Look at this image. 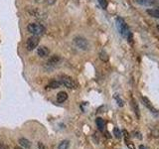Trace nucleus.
<instances>
[{"label": "nucleus", "mask_w": 159, "mask_h": 149, "mask_svg": "<svg viewBox=\"0 0 159 149\" xmlns=\"http://www.w3.org/2000/svg\"><path fill=\"white\" fill-rule=\"evenodd\" d=\"M131 107L133 108V111H134V113L136 114V116L140 117V111H139V107H138V104H137V102L134 101V99H131Z\"/></svg>", "instance_id": "13"}, {"label": "nucleus", "mask_w": 159, "mask_h": 149, "mask_svg": "<svg viewBox=\"0 0 159 149\" xmlns=\"http://www.w3.org/2000/svg\"><path fill=\"white\" fill-rule=\"evenodd\" d=\"M141 101H142V102H143V104L145 105L146 107L148 108L149 110H151L152 112L153 113H157V110H156V108H155L153 105H152V104L150 102V101L147 98H145V97H142L141 98Z\"/></svg>", "instance_id": "8"}, {"label": "nucleus", "mask_w": 159, "mask_h": 149, "mask_svg": "<svg viewBox=\"0 0 159 149\" xmlns=\"http://www.w3.org/2000/svg\"><path fill=\"white\" fill-rule=\"evenodd\" d=\"M39 43H40V39L38 38V36L30 37V38H28L27 42H26V49L28 51H33L34 49L37 48Z\"/></svg>", "instance_id": "4"}, {"label": "nucleus", "mask_w": 159, "mask_h": 149, "mask_svg": "<svg viewBox=\"0 0 159 149\" xmlns=\"http://www.w3.org/2000/svg\"><path fill=\"white\" fill-rule=\"evenodd\" d=\"M113 134H114L115 137L118 138V139L121 137V132H120V130L118 127H115V128L113 129Z\"/></svg>", "instance_id": "18"}, {"label": "nucleus", "mask_w": 159, "mask_h": 149, "mask_svg": "<svg viewBox=\"0 0 159 149\" xmlns=\"http://www.w3.org/2000/svg\"><path fill=\"white\" fill-rule=\"evenodd\" d=\"M134 2L141 6H146V7H153L157 5V0H134Z\"/></svg>", "instance_id": "7"}, {"label": "nucleus", "mask_w": 159, "mask_h": 149, "mask_svg": "<svg viewBox=\"0 0 159 149\" xmlns=\"http://www.w3.org/2000/svg\"><path fill=\"white\" fill-rule=\"evenodd\" d=\"M38 148L39 149H47V147L42 143V142H39V143H38Z\"/></svg>", "instance_id": "21"}, {"label": "nucleus", "mask_w": 159, "mask_h": 149, "mask_svg": "<svg viewBox=\"0 0 159 149\" xmlns=\"http://www.w3.org/2000/svg\"><path fill=\"white\" fill-rule=\"evenodd\" d=\"M74 43H75V45H76L78 48H80L81 50H88L90 47L88 40L81 36L76 37V38L74 39Z\"/></svg>", "instance_id": "3"}, {"label": "nucleus", "mask_w": 159, "mask_h": 149, "mask_svg": "<svg viewBox=\"0 0 159 149\" xmlns=\"http://www.w3.org/2000/svg\"><path fill=\"white\" fill-rule=\"evenodd\" d=\"M99 58H101V60L104 62L108 61V56L107 53H105V51H102L101 53H99Z\"/></svg>", "instance_id": "17"}, {"label": "nucleus", "mask_w": 159, "mask_h": 149, "mask_svg": "<svg viewBox=\"0 0 159 149\" xmlns=\"http://www.w3.org/2000/svg\"><path fill=\"white\" fill-rule=\"evenodd\" d=\"M115 23H116L117 30L119 31L121 36L124 37V38L127 39L130 43H131L132 42V34H131V32H130L129 28H128V26H127V24L125 23V21H124L121 17H117L116 20H115Z\"/></svg>", "instance_id": "1"}, {"label": "nucleus", "mask_w": 159, "mask_h": 149, "mask_svg": "<svg viewBox=\"0 0 159 149\" xmlns=\"http://www.w3.org/2000/svg\"><path fill=\"white\" fill-rule=\"evenodd\" d=\"M69 145H70V142L67 141V140H64V141H62L61 143H60L58 149H68Z\"/></svg>", "instance_id": "16"}, {"label": "nucleus", "mask_w": 159, "mask_h": 149, "mask_svg": "<svg viewBox=\"0 0 159 149\" xmlns=\"http://www.w3.org/2000/svg\"><path fill=\"white\" fill-rule=\"evenodd\" d=\"M114 98H115V99H116V101H117V102H118V105H119V107H122V105H123V101H121L120 98H118L117 95H115Z\"/></svg>", "instance_id": "20"}, {"label": "nucleus", "mask_w": 159, "mask_h": 149, "mask_svg": "<svg viewBox=\"0 0 159 149\" xmlns=\"http://www.w3.org/2000/svg\"><path fill=\"white\" fill-rule=\"evenodd\" d=\"M28 32L32 34L33 36H41L45 33V27L38 23H31L27 26Z\"/></svg>", "instance_id": "2"}, {"label": "nucleus", "mask_w": 159, "mask_h": 149, "mask_svg": "<svg viewBox=\"0 0 159 149\" xmlns=\"http://www.w3.org/2000/svg\"><path fill=\"white\" fill-rule=\"evenodd\" d=\"M146 13H147L149 16L156 18V19H159V9L157 8H150L146 10Z\"/></svg>", "instance_id": "10"}, {"label": "nucleus", "mask_w": 159, "mask_h": 149, "mask_svg": "<svg viewBox=\"0 0 159 149\" xmlns=\"http://www.w3.org/2000/svg\"><path fill=\"white\" fill-rule=\"evenodd\" d=\"M139 149H147L145 146H143V145H140L139 146Z\"/></svg>", "instance_id": "23"}, {"label": "nucleus", "mask_w": 159, "mask_h": 149, "mask_svg": "<svg viewBox=\"0 0 159 149\" xmlns=\"http://www.w3.org/2000/svg\"><path fill=\"white\" fill-rule=\"evenodd\" d=\"M15 149H23V148H21V147H18V146H16V147H15Z\"/></svg>", "instance_id": "24"}, {"label": "nucleus", "mask_w": 159, "mask_h": 149, "mask_svg": "<svg viewBox=\"0 0 159 149\" xmlns=\"http://www.w3.org/2000/svg\"><path fill=\"white\" fill-rule=\"evenodd\" d=\"M68 99V94L66 92H60L59 94L57 95V101L62 104V102L66 101Z\"/></svg>", "instance_id": "11"}, {"label": "nucleus", "mask_w": 159, "mask_h": 149, "mask_svg": "<svg viewBox=\"0 0 159 149\" xmlns=\"http://www.w3.org/2000/svg\"><path fill=\"white\" fill-rule=\"evenodd\" d=\"M99 3V5L102 6L104 9H107V0H98Z\"/></svg>", "instance_id": "19"}, {"label": "nucleus", "mask_w": 159, "mask_h": 149, "mask_svg": "<svg viewBox=\"0 0 159 149\" xmlns=\"http://www.w3.org/2000/svg\"><path fill=\"white\" fill-rule=\"evenodd\" d=\"M61 62H62V59H61L60 56L54 55L49 59L48 62H47V66L50 67V68H55V67H57Z\"/></svg>", "instance_id": "6"}, {"label": "nucleus", "mask_w": 159, "mask_h": 149, "mask_svg": "<svg viewBox=\"0 0 159 149\" xmlns=\"http://www.w3.org/2000/svg\"><path fill=\"white\" fill-rule=\"evenodd\" d=\"M46 2L48 3L49 5H52V4H54V3L56 2V0H46Z\"/></svg>", "instance_id": "22"}, {"label": "nucleus", "mask_w": 159, "mask_h": 149, "mask_svg": "<svg viewBox=\"0 0 159 149\" xmlns=\"http://www.w3.org/2000/svg\"><path fill=\"white\" fill-rule=\"evenodd\" d=\"M60 82H61L62 85H64L68 89H75L76 88V83H75V80L72 79L71 77L62 76Z\"/></svg>", "instance_id": "5"}, {"label": "nucleus", "mask_w": 159, "mask_h": 149, "mask_svg": "<svg viewBox=\"0 0 159 149\" xmlns=\"http://www.w3.org/2000/svg\"><path fill=\"white\" fill-rule=\"evenodd\" d=\"M157 29H158V30H159V26H157Z\"/></svg>", "instance_id": "25"}, {"label": "nucleus", "mask_w": 159, "mask_h": 149, "mask_svg": "<svg viewBox=\"0 0 159 149\" xmlns=\"http://www.w3.org/2000/svg\"><path fill=\"white\" fill-rule=\"evenodd\" d=\"M37 54L41 58H47L50 55V50L45 46H42V47H39L38 50H37Z\"/></svg>", "instance_id": "9"}, {"label": "nucleus", "mask_w": 159, "mask_h": 149, "mask_svg": "<svg viewBox=\"0 0 159 149\" xmlns=\"http://www.w3.org/2000/svg\"><path fill=\"white\" fill-rule=\"evenodd\" d=\"M96 126L99 127V129L101 130V131H104L105 126V120L102 118V117H98V118L96 119Z\"/></svg>", "instance_id": "12"}, {"label": "nucleus", "mask_w": 159, "mask_h": 149, "mask_svg": "<svg viewBox=\"0 0 159 149\" xmlns=\"http://www.w3.org/2000/svg\"><path fill=\"white\" fill-rule=\"evenodd\" d=\"M19 143H20L21 146H23L25 148H30L31 147V142L29 140H27V139H25V138H20Z\"/></svg>", "instance_id": "15"}, {"label": "nucleus", "mask_w": 159, "mask_h": 149, "mask_svg": "<svg viewBox=\"0 0 159 149\" xmlns=\"http://www.w3.org/2000/svg\"><path fill=\"white\" fill-rule=\"evenodd\" d=\"M61 85H62V83H61L60 80H51V82L49 83V85H48V88L56 89L60 88Z\"/></svg>", "instance_id": "14"}]
</instances>
